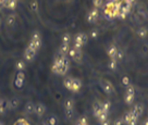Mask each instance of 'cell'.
Segmentation results:
<instances>
[{
  "label": "cell",
  "mask_w": 148,
  "mask_h": 125,
  "mask_svg": "<svg viewBox=\"0 0 148 125\" xmlns=\"http://www.w3.org/2000/svg\"><path fill=\"white\" fill-rule=\"evenodd\" d=\"M70 69V60L68 57L61 53L60 51L55 56V60H53V64L51 66V70L55 74L58 75H65L68 73Z\"/></svg>",
  "instance_id": "1"
},
{
  "label": "cell",
  "mask_w": 148,
  "mask_h": 125,
  "mask_svg": "<svg viewBox=\"0 0 148 125\" xmlns=\"http://www.w3.org/2000/svg\"><path fill=\"white\" fill-rule=\"evenodd\" d=\"M63 85H64V87L68 90L72 92V93H77V92H79V89L82 88L81 79H75V77H66L63 81Z\"/></svg>",
  "instance_id": "2"
},
{
  "label": "cell",
  "mask_w": 148,
  "mask_h": 125,
  "mask_svg": "<svg viewBox=\"0 0 148 125\" xmlns=\"http://www.w3.org/2000/svg\"><path fill=\"white\" fill-rule=\"evenodd\" d=\"M88 40V36L85 34V33H79L75 35V38H74V48L76 49H82L83 46L87 42Z\"/></svg>",
  "instance_id": "3"
},
{
  "label": "cell",
  "mask_w": 148,
  "mask_h": 125,
  "mask_svg": "<svg viewBox=\"0 0 148 125\" xmlns=\"http://www.w3.org/2000/svg\"><path fill=\"white\" fill-rule=\"evenodd\" d=\"M68 55H69L70 58H71L72 60L75 61L76 63H79V64L83 63V52H82L81 49H76V48L72 47V48L69 49Z\"/></svg>",
  "instance_id": "4"
},
{
  "label": "cell",
  "mask_w": 148,
  "mask_h": 125,
  "mask_svg": "<svg viewBox=\"0 0 148 125\" xmlns=\"http://www.w3.org/2000/svg\"><path fill=\"white\" fill-rule=\"evenodd\" d=\"M28 47H31L33 49H35L36 51L39 50V48L42 47V36L38 32H35L32 35V38L29 40Z\"/></svg>",
  "instance_id": "5"
},
{
  "label": "cell",
  "mask_w": 148,
  "mask_h": 125,
  "mask_svg": "<svg viewBox=\"0 0 148 125\" xmlns=\"http://www.w3.org/2000/svg\"><path fill=\"white\" fill-rule=\"evenodd\" d=\"M135 99V88L132 86V85H129L126 87V90H125V95H124V101L126 105L131 106Z\"/></svg>",
  "instance_id": "6"
},
{
  "label": "cell",
  "mask_w": 148,
  "mask_h": 125,
  "mask_svg": "<svg viewBox=\"0 0 148 125\" xmlns=\"http://www.w3.org/2000/svg\"><path fill=\"white\" fill-rule=\"evenodd\" d=\"M99 84H100L101 89L107 95H111V94L114 93V86H113V84L111 83L110 81H108V79H100Z\"/></svg>",
  "instance_id": "7"
},
{
  "label": "cell",
  "mask_w": 148,
  "mask_h": 125,
  "mask_svg": "<svg viewBox=\"0 0 148 125\" xmlns=\"http://www.w3.org/2000/svg\"><path fill=\"white\" fill-rule=\"evenodd\" d=\"M36 56H37V51L35 50V49H33V48L27 46V48L24 51V59H25V61L32 62V61L35 60Z\"/></svg>",
  "instance_id": "8"
},
{
  "label": "cell",
  "mask_w": 148,
  "mask_h": 125,
  "mask_svg": "<svg viewBox=\"0 0 148 125\" xmlns=\"http://www.w3.org/2000/svg\"><path fill=\"white\" fill-rule=\"evenodd\" d=\"M137 122H138V119L133 114L132 110L131 111H127L124 115V123L126 125H137Z\"/></svg>",
  "instance_id": "9"
},
{
  "label": "cell",
  "mask_w": 148,
  "mask_h": 125,
  "mask_svg": "<svg viewBox=\"0 0 148 125\" xmlns=\"http://www.w3.org/2000/svg\"><path fill=\"white\" fill-rule=\"evenodd\" d=\"M24 81H25V74L23 71H18L15 77H14V85L18 88H22L24 85Z\"/></svg>",
  "instance_id": "10"
},
{
  "label": "cell",
  "mask_w": 148,
  "mask_h": 125,
  "mask_svg": "<svg viewBox=\"0 0 148 125\" xmlns=\"http://www.w3.org/2000/svg\"><path fill=\"white\" fill-rule=\"evenodd\" d=\"M98 15H99V12H98V9L97 8H94L92 9L89 12L87 13V22L88 23H95L98 19Z\"/></svg>",
  "instance_id": "11"
},
{
  "label": "cell",
  "mask_w": 148,
  "mask_h": 125,
  "mask_svg": "<svg viewBox=\"0 0 148 125\" xmlns=\"http://www.w3.org/2000/svg\"><path fill=\"white\" fill-rule=\"evenodd\" d=\"M38 117H42L45 113H46V106L42 103V102H38L36 106H35V112H34Z\"/></svg>",
  "instance_id": "12"
},
{
  "label": "cell",
  "mask_w": 148,
  "mask_h": 125,
  "mask_svg": "<svg viewBox=\"0 0 148 125\" xmlns=\"http://www.w3.org/2000/svg\"><path fill=\"white\" fill-rule=\"evenodd\" d=\"M132 112H133V114H134L137 119H139L144 113V106L142 105V103L135 105V106L133 107V109H132Z\"/></svg>",
  "instance_id": "13"
},
{
  "label": "cell",
  "mask_w": 148,
  "mask_h": 125,
  "mask_svg": "<svg viewBox=\"0 0 148 125\" xmlns=\"http://www.w3.org/2000/svg\"><path fill=\"white\" fill-rule=\"evenodd\" d=\"M103 111L102 110V106H101V102L100 101H95L92 103V112H94V115L97 117L101 112Z\"/></svg>",
  "instance_id": "14"
},
{
  "label": "cell",
  "mask_w": 148,
  "mask_h": 125,
  "mask_svg": "<svg viewBox=\"0 0 148 125\" xmlns=\"http://www.w3.org/2000/svg\"><path fill=\"white\" fill-rule=\"evenodd\" d=\"M20 106V100L18 98H11L10 100H8V109L10 110H15L18 109Z\"/></svg>",
  "instance_id": "15"
},
{
  "label": "cell",
  "mask_w": 148,
  "mask_h": 125,
  "mask_svg": "<svg viewBox=\"0 0 148 125\" xmlns=\"http://www.w3.org/2000/svg\"><path fill=\"white\" fill-rule=\"evenodd\" d=\"M107 53H108V56H109L110 59H116V53H118V48H116V46L111 45V46L108 48Z\"/></svg>",
  "instance_id": "16"
},
{
  "label": "cell",
  "mask_w": 148,
  "mask_h": 125,
  "mask_svg": "<svg viewBox=\"0 0 148 125\" xmlns=\"http://www.w3.org/2000/svg\"><path fill=\"white\" fill-rule=\"evenodd\" d=\"M35 103L33 101H27L26 102V105H25V107H24V110H25V112L27 113V114H33L34 112H35Z\"/></svg>",
  "instance_id": "17"
},
{
  "label": "cell",
  "mask_w": 148,
  "mask_h": 125,
  "mask_svg": "<svg viewBox=\"0 0 148 125\" xmlns=\"http://www.w3.org/2000/svg\"><path fill=\"white\" fill-rule=\"evenodd\" d=\"M63 106H64V110H74V106H75V102L72 98H66L64 100V103H63Z\"/></svg>",
  "instance_id": "18"
},
{
  "label": "cell",
  "mask_w": 148,
  "mask_h": 125,
  "mask_svg": "<svg viewBox=\"0 0 148 125\" xmlns=\"http://www.w3.org/2000/svg\"><path fill=\"white\" fill-rule=\"evenodd\" d=\"M3 7L9 10H15L18 7V0H5Z\"/></svg>",
  "instance_id": "19"
},
{
  "label": "cell",
  "mask_w": 148,
  "mask_h": 125,
  "mask_svg": "<svg viewBox=\"0 0 148 125\" xmlns=\"http://www.w3.org/2000/svg\"><path fill=\"white\" fill-rule=\"evenodd\" d=\"M46 123L48 125H58L59 124V121H58V117H57V116L53 115V114H51V115H49L47 117Z\"/></svg>",
  "instance_id": "20"
},
{
  "label": "cell",
  "mask_w": 148,
  "mask_h": 125,
  "mask_svg": "<svg viewBox=\"0 0 148 125\" xmlns=\"http://www.w3.org/2000/svg\"><path fill=\"white\" fill-rule=\"evenodd\" d=\"M69 49H70V44H64V42H61L60 45V48H59V51H60L61 53H63V55H68V52H69Z\"/></svg>",
  "instance_id": "21"
},
{
  "label": "cell",
  "mask_w": 148,
  "mask_h": 125,
  "mask_svg": "<svg viewBox=\"0 0 148 125\" xmlns=\"http://www.w3.org/2000/svg\"><path fill=\"white\" fill-rule=\"evenodd\" d=\"M16 22V16L14 15V14H10L7 16V25H9V26H13L14 24Z\"/></svg>",
  "instance_id": "22"
},
{
  "label": "cell",
  "mask_w": 148,
  "mask_h": 125,
  "mask_svg": "<svg viewBox=\"0 0 148 125\" xmlns=\"http://www.w3.org/2000/svg\"><path fill=\"white\" fill-rule=\"evenodd\" d=\"M26 68V62L24 60H20L16 62V64H15V69L16 71H24Z\"/></svg>",
  "instance_id": "23"
},
{
  "label": "cell",
  "mask_w": 148,
  "mask_h": 125,
  "mask_svg": "<svg viewBox=\"0 0 148 125\" xmlns=\"http://www.w3.org/2000/svg\"><path fill=\"white\" fill-rule=\"evenodd\" d=\"M101 106H102V110L109 113V111H110L111 109V102L109 100H105L103 102H101Z\"/></svg>",
  "instance_id": "24"
},
{
  "label": "cell",
  "mask_w": 148,
  "mask_h": 125,
  "mask_svg": "<svg viewBox=\"0 0 148 125\" xmlns=\"http://www.w3.org/2000/svg\"><path fill=\"white\" fill-rule=\"evenodd\" d=\"M137 35H138L140 38H145L148 35V29L146 27H140L137 31Z\"/></svg>",
  "instance_id": "25"
},
{
  "label": "cell",
  "mask_w": 148,
  "mask_h": 125,
  "mask_svg": "<svg viewBox=\"0 0 148 125\" xmlns=\"http://www.w3.org/2000/svg\"><path fill=\"white\" fill-rule=\"evenodd\" d=\"M108 66H109V69L111 71H116V68H118V60L116 59H110V62H109Z\"/></svg>",
  "instance_id": "26"
},
{
  "label": "cell",
  "mask_w": 148,
  "mask_h": 125,
  "mask_svg": "<svg viewBox=\"0 0 148 125\" xmlns=\"http://www.w3.org/2000/svg\"><path fill=\"white\" fill-rule=\"evenodd\" d=\"M108 119V112H105V111H102L99 115L97 116V120L99 123H101V122H103L105 120H107Z\"/></svg>",
  "instance_id": "27"
},
{
  "label": "cell",
  "mask_w": 148,
  "mask_h": 125,
  "mask_svg": "<svg viewBox=\"0 0 148 125\" xmlns=\"http://www.w3.org/2000/svg\"><path fill=\"white\" fill-rule=\"evenodd\" d=\"M121 83H122V85L123 86H125V87H127L129 85H131V79H130L129 76H123L122 79H121Z\"/></svg>",
  "instance_id": "28"
},
{
  "label": "cell",
  "mask_w": 148,
  "mask_h": 125,
  "mask_svg": "<svg viewBox=\"0 0 148 125\" xmlns=\"http://www.w3.org/2000/svg\"><path fill=\"white\" fill-rule=\"evenodd\" d=\"M71 42V35H70L69 33H65L64 35L62 36V42H64V44H70Z\"/></svg>",
  "instance_id": "29"
},
{
  "label": "cell",
  "mask_w": 148,
  "mask_h": 125,
  "mask_svg": "<svg viewBox=\"0 0 148 125\" xmlns=\"http://www.w3.org/2000/svg\"><path fill=\"white\" fill-rule=\"evenodd\" d=\"M65 112V117L66 120H71L74 115V110H64Z\"/></svg>",
  "instance_id": "30"
},
{
  "label": "cell",
  "mask_w": 148,
  "mask_h": 125,
  "mask_svg": "<svg viewBox=\"0 0 148 125\" xmlns=\"http://www.w3.org/2000/svg\"><path fill=\"white\" fill-rule=\"evenodd\" d=\"M14 125H31V124H29L28 121H26L25 119H20V120H18L14 123Z\"/></svg>",
  "instance_id": "31"
},
{
  "label": "cell",
  "mask_w": 148,
  "mask_h": 125,
  "mask_svg": "<svg viewBox=\"0 0 148 125\" xmlns=\"http://www.w3.org/2000/svg\"><path fill=\"white\" fill-rule=\"evenodd\" d=\"M31 10L38 11V2H37L36 0H33L32 2H31Z\"/></svg>",
  "instance_id": "32"
},
{
  "label": "cell",
  "mask_w": 148,
  "mask_h": 125,
  "mask_svg": "<svg viewBox=\"0 0 148 125\" xmlns=\"http://www.w3.org/2000/svg\"><path fill=\"white\" fill-rule=\"evenodd\" d=\"M92 3L95 5V8H100L103 5V0H92Z\"/></svg>",
  "instance_id": "33"
},
{
  "label": "cell",
  "mask_w": 148,
  "mask_h": 125,
  "mask_svg": "<svg viewBox=\"0 0 148 125\" xmlns=\"http://www.w3.org/2000/svg\"><path fill=\"white\" fill-rule=\"evenodd\" d=\"M113 125H124V119L122 117H118L113 121Z\"/></svg>",
  "instance_id": "34"
},
{
  "label": "cell",
  "mask_w": 148,
  "mask_h": 125,
  "mask_svg": "<svg viewBox=\"0 0 148 125\" xmlns=\"http://www.w3.org/2000/svg\"><path fill=\"white\" fill-rule=\"evenodd\" d=\"M123 57H124V53H123V51L121 50V49H118V53H116V60H122L123 59Z\"/></svg>",
  "instance_id": "35"
},
{
  "label": "cell",
  "mask_w": 148,
  "mask_h": 125,
  "mask_svg": "<svg viewBox=\"0 0 148 125\" xmlns=\"http://www.w3.org/2000/svg\"><path fill=\"white\" fill-rule=\"evenodd\" d=\"M81 123V124H83V125H88V120H87V117H85V116H81L79 120H77Z\"/></svg>",
  "instance_id": "36"
},
{
  "label": "cell",
  "mask_w": 148,
  "mask_h": 125,
  "mask_svg": "<svg viewBox=\"0 0 148 125\" xmlns=\"http://www.w3.org/2000/svg\"><path fill=\"white\" fill-rule=\"evenodd\" d=\"M97 36H98V32L96 29H92V32H90V37L95 39V38H97Z\"/></svg>",
  "instance_id": "37"
},
{
  "label": "cell",
  "mask_w": 148,
  "mask_h": 125,
  "mask_svg": "<svg viewBox=\"0 0 148 125\" xmlns=\"http://www.w3.org/2000/svg\"><path fill=\"white\" fill-rule=\"evenodd\" d=\"M100 125H111V121L109 120V117H108L107 120H105L103 122H101V123H100Z\"/></svg>",
  "instance_id": "38"
},
{
  "label": "cell",
  "mask_w": 148,
  "mask_h": 125,
  "mask_svg": "<svg viewBox=\"0 0 148 125\" xmlns=\"http://www.w3.org/2000/svg\"><path fill=\"white\" fill-rule=\"evenodd\" d=\"M5 2V0H0V8H1V7H3Z\"/></svg>",
  "instance_id": "39"
},
{
  "label": "cell",
  "mask_w": 148,
  "mask_h": 125,
  "mask_svg": "<svg viewBox=\"0 0 148 125\" xmlns=\"http://www.w3.org/2000/svg\"><path fill=\"white\" fill-rule=\"evenodd\" d=\"M142 125H148V119H147V120L144 121L143 123H142Z\"/></svg>",
  "instance_id": "40"
},
{
  "label": "cell",
  "mask_w": 148,
  "mask_h": 125,
  "mask_svg": "<svg viewBox=\"0 0 148 125\" xmlns=\"http://www.w3.org/2000/svg\"><path fill=\"white\" fill-rule=\"evenodd\" d=\"M40 125H48V124H47L46 122H42V123H40Z\"/></svg>",
  "instance_id": "41"
},
{
  "label": "cell",
  "mask_w": 148,
  "mask_h": 125,
  "mask_svg": "<svg viewBox=\"0 0 148 125\" xmlns=\"http://www.w3.org/2000/svg\"><path fill=\"white\" fill-rule=\"evenodd\" d=\"M0 125H5V124H3V122H1V121H0Z\"/></svg>",
  "instance_id": "42"
},
{
  "label": "cell",
  "mask_w": 148,
  "mask_h": 125,
  "mask_svg": "<svg viewBox=\"0 0 148 125\" xmlns=\"http://www.w3.org/2000/svg\"><path fill=\"white\" fill-rule=\"evenodd\" d=\"M0 24H1V21H0Z\"/></svg>",
  "instance_id": "43"
}]
</instances>
